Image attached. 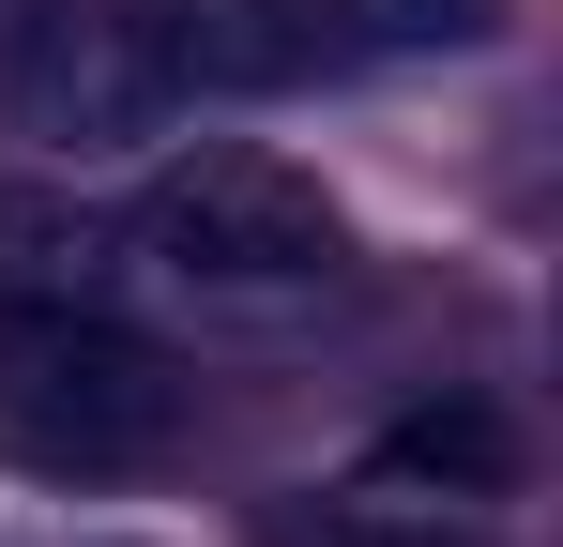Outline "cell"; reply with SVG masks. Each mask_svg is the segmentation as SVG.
<instances>
[{
  "instance_id": "1",
  "label": "cell",
  "mask_w": 563,
  "mask_h": 547,
  "mask_svg": "<svg viewBox=\"0 0 563 547\" xmlns=\"http://www.w3.org/2000/svg\"><path fill=\"white\" fill-rule=\"evenodd\" d=\"M122 259H153L168 289H198V304H305V289H335L351 228H335V198L289 168V153L213 137V153H168V168L137 182Z\"/></svg>"
},
{
  "instance_id": "2",
  "label": "cell",
  "mask_w": 563,
  "mask_h": 547,
  "mask_svg": "<svg viewBox=\"0 0 563 547\" xmlns=\"http://www.w3.org/2000/svg\"><path fill=\"white\" fill-rule=\"evenodd\" d=\"M0 442L46 471H137L184 442V365L122 335L107 304H31L0 289Z\"/></svg>"
},
{
  "instance_id": "3",
  "label": "cell",
  "mask_w": 563,
  "mask_h": 547,
  "mask_svg": "<svg viewBox=\"0 0 563 547\" xmlns=\"http://www.w3.org/2000/svg\"><path fill=\"white\" fill-rule=\"evenodd\" d=\"M15 122L46 153H137V137L184 122V77H168L137 0H46L15 31Z\"/></svg>"
},
{
  "instance_id": "4",
  "label": "cell",
  "mask_w": 563,
  "mask_h": 547,
  "mask_svg": "<svg viewBox=\"0 0 563 547\" xmlns=\"http://www.w3.org/2000/svg\"><path fill=\"white\" fill-rule=\"evenodd\" d=\"M137 15H153L184 107L198 91H305L335 62V15H320V0H137Z\"/></svg>"
},
{
  "instance_id": "5",
  "label": "cell",
  "mask_w": 563,
  "mask_h": 547,
  "mask_svg": "<svg viewBox=\"0 0 563 547\" xmlns=\"http://www.w3.org/2000/svg\"><path fill=\"white\" fill-rule=\"evenodd\" d=\"M107 274H122V213H92V198H0V289L107 304Z\"/></svg>"
},
{
  "instance_id": "6",
  "label": "cell",
  "mask_w": 563,
  "mask_h": 547,
  "mask_svg": "<svg viewBox=\"0 0 563 547\" xmlns=\"http://www.w3.org/2000/svg\"><path fill=\"white\" fill-rule=\"evenodd\" d=\"M380 487H442V502H503V487H518V426H503V411H411V426H396V442H380Z\"/></svg>"
},
{
  "instance_id": "7",
  "label": "cell",
  "mask_w": 563,
  "mask_h": 547,
  "mask_svg": "<svg viewBox=\"0 0 563 547\" xmlns=\"http://www.w3.org/2000/svg\"><path fill=\"white\" fill-rule=\"evenodd\" d=\"M335 46H380V62H472L503 46V0H320Z\"/></svg>"
},
{
  "instance_id": "8",
  "label": "cell",
  "mask_w": 563,
  "mask_h": 547,
  "mask_svg": "<svg viewBox=\"0 0 563 547\" xmlns=\"http://www.w3.org/2000/svg\"><path fill=\"white\" fill-rule=\"evenodd\" d=\"M351 547H472V533H442V517H427V533H396V517H366Z\"/></svg>"
}]
</instances>
